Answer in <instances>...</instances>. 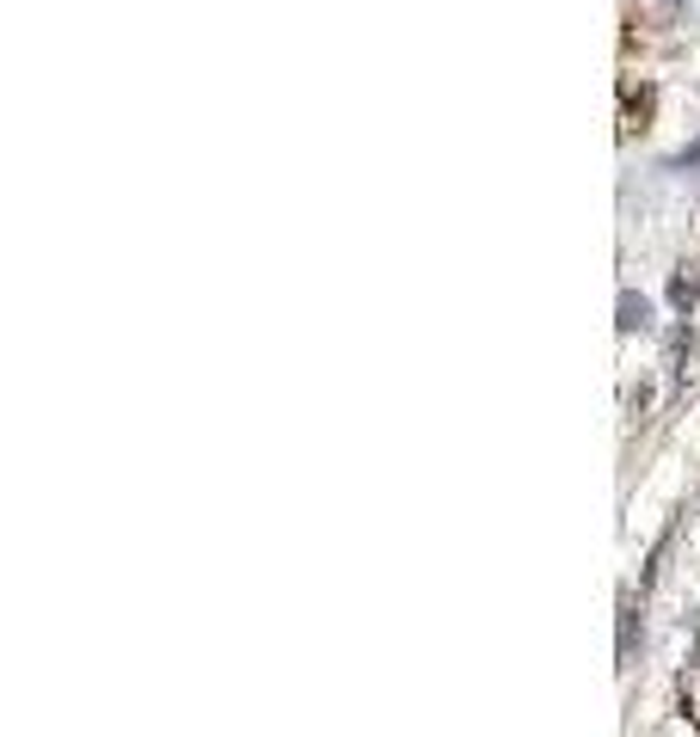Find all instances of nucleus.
I'll return each mask as SVG.
<instances>
[{
	"label": "nucleus",
	"instance_id": "nucleus-2",
	"mask_svg": "<svg viewBox=\"0 0 700 737\" xmlns=\"http://www.w3.org/2000/svg\"><path fill=\"white\" fill-rule=\"evenodd\" d=\"M670 295H676V307H688V302H694V283H688V276H676Z\"/></svg>",
	"mask_w": 700,
	"mask_h": 737
},
{
	"label": "nucleus",
	"instance_id": "nucleus-1",
	"mask_svg": "<svg viewBox=\"0 0 700 737\" xmlns=\"http://www.w3.org/2000/svg\"><path fill=\"white\" fill-rule=\"evenodd\" d=\"M651 111H658V92H651V87H627L621 92V135H646L651 130Z\"/></svg>",
	"mask_w": 700,
	"mask_h": 737
}]
</instances>
